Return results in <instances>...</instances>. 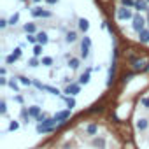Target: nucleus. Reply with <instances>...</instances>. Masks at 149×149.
Wrapping results in <instances>:
<instances>
[{
	"mask_svg": "<svg viewBox=\"0 0 149 149\" xmlns=\"http://www.w3.org/2000/svg\"><path fill=\"white\" fill-rule=\"evenodd\" d=\"M56 123H58V121L54 119V116H53V118H46L42 123H39V126H37V132H39V133H47V132H53Z\"/></svg>",
	"mask_w": 149,
	"mask_h": 149,
	"instance_id": "f257e3e1",
	"label": "nucleus"
},
{
	"mask_svg": "<svg viewBox=\"0 0 149 149\" xmlns=\"http://www.w3.org/2000/svg\"><path fill=\"white\" fill-rule=\"evenodd\" d=\"M133 16H135V14H133V13H132V11L128 9V7H125V6H123V7H118V9H116V18H118L119 21L133 19Z\"/></svg>",
	"mask_w": 149,
	"mask_h": 149,
	"instance_id": "f03ea898",
	"label": "nucleus"
},
{
	"mask_svg": "<svg viewBox=\"0 0 149 149\" xmlns=\"http://www.w3.org/2000/svg\"><path fill=\"white\" fill-rule=\"evenodd\" d=\"M146 23H147V19H146L144 16L135 14V16H133V19H132V28H133L135 32H142V30L146 28Z\"/></svg>",
	"mask_w": 149,
	"mask_h": 149,
	"instance_id": "7ed1b4c3",
	"label": "nucleus"
},
{
	"mask_svg": "<svg viewBox=\"0 0 149 149\" xmlns=\"http://www.w3.org/2000/svg\"><path fill=\"white\" fill-rule=\"evenodd\" d=\"M32 16H33V18H51L53 13L42 9V7H33V9H32Z\"/></svg>",
	"mask_w": 149,
	"mask_h": 149,
	"instance_id": "20e7f679",
	"label": "nucleus"
},
{
	"mask_svg": "<svg viewBox=\"0 0 149 149\" xmlns=\"http://www.w3.org/2000/svg\"><path fill=\"white\" fill-rule=\"evenodd\" d=\"M90 47H91V39L90 37H84L83 39V44H81V56L83 58H88L90 56Z\"/></svg>",
	"mask_w": 149,
	"mask_h": 149,
	"instance_id": "39448f33",
	"label": "nucleus"
},
{
	"mask_svg": "<svg viewBox=\"0 0 149 149\" xmlns=\"http://www.w3.org/2000/svg\"><path fill=\"white\" fill-rule=\"evenodd\" d=\"M130 63H132V67H133V70H142L144 72V61L139 58V56H130Z\"/></svg>",
	"mask_w": 149,
	"mask_h": 149,
	"instance_id": "423d86ee",
	"label": "nucleus"
},
{
	"mask_svg": "<svg viewBox=\"0 0 149 149\" xmlns=\"http://www.w3.org/2000/svg\"><path fill=\"white\" fill-rule=\"evenodd\" d=\"M70 118V109H67V111H58L56 114H54V119L58 121V123H63V121H67Z\"/></svg>",
	"mask_w": 149,
	"mask_h": 149,
	"instance_id": "0eeeda50",
	"label": "nucleus"
},
{
	"mask_svg": "<svg viewBox=\"0 0 149 149\" xmlns=\"http://www.w3.org/2000/svg\"><path fill=\"white\" fill-rule=\"evenodd\" d=\"M79 91H81V84H68L65 88V93L67 95H77Z\"/></svg>",
	"mask_w": 149,
	"mask_h": 149,
	"instance_id": "6e6552de",
	"label": "nucleus"
},
{
	"mask_svg": "<svg viewBox=\"0 0 149 149\" xmlns=\"http://www.w3.org/2000/svg\"><path fill=\"white\" fill-rule=\"evenodd\" d=\"M147 0H137V2H135V9L140 13V11H149V7H147Z\"/></svg>",
	"mask_w": 149,
	"mask_h": 149,
	"instance_id": "1a4fd4ad",
	"label": "nucleus"
},
{
	"mask_svg": "<svg viewBox=\"0 0 149 149\" xmlns=\"http://www.w3.org/2000/svg\"><path fill=\"white\" fill-rule=\"evenodd\" d=\"M139 40L142 42V44H149V30H142V32H139Z\"/></svg>",
	"mask_w": 149,
	"mask_h": 149,
	"instance_id": "9d476101",
	"label": "nucleus"
},
{
	"mask_svg": "<svg viewBox=\"0 0 149 149\" xmlns=\"http://www.w3.org/2000/svg\"><path fill=\"white\" fill-rule=\"evenodd\" d=\"M37 40H39V44L46 46L47 40H49V39H47V33H46V32H39V33H37Z\"/></svg>",
	"mask_w": 149,
	"mask_h": 149,
	"instance_id": "9b49d317",
	"label": "nucleus"
},
{
	"mask_svg": "<svg viewBox=\"0 0 149 149\" xmlns=\"http://www.w3.org/2000/svg\"><path fill=\"white\" fill-rule=\"evenodd\" d=\"M135 126H137V130L139 132H144L146 128H147V119H144V118H140L137 123H135Z\"/></svg>",
	"mask_w": 149,
	"mask_h": 149,
	"instance_id": "f8f14e48",
	"label": "nucleus"
},
{
	"mask_svg": "<svg viewBox=\"0 0 149 149\" xmlns=\"http://www.w3.org/2000/svg\"><path fill=\"white\" fill-rule=\"evenodd\" d=\"M28 111H30V116H32V118H35V119L40 116V107H37V105H32Z\"/></svg>",
	"mask_w": 149,
	"mask_h": 149,
	"instance_id": "ddd939ff",
	"label": "nucleus"
},
{
	"mask_svg": "<svg viewBox=\"0 0 149 149\" xmlns=\"http://www.w3.org/2000/svg\"><path fill=\"white\" fill-rule=\"evenodd\" d=\"M65 40H67V42H76V40H77V33H76V32H67Z\"/></svg>",
	"mask_w": 149,
	"mask_h": 149,
	"instance_id": "4468645a",
	"label": "nucleus"
},
{
	"mask_svg": "<svg viewBox=\"0 0 149 149\" xmlns=\"http://www.w3.org/2000/svg\"><path fill=\"white\" fill-rule=\"evenodd\" d=\"M79 65H81L79 58H70L68 60V67H72V68H79Z\"/></svg>",
	"mask_w": 149,
	"mask_h": 149,
	"instance_id": "2eb2a0df",
	"label": "nucleus"
},
{
	"mask_svg": "<svg viewBox=\"0 0 149 149\" xmlns=\"http://www.w3.org/2000/svg\"><path fill=\"white\" fill-rule=\"evenodd\" d=\"M93 146H95V147H100V149H104V147H105V139H102V137L98 139V137H97V139L93 140Z\"/></svg>",
	"mask_w": 149,
	"mask_h": 149,
	"instance_id": "dca6fc26",
	"label": "nucleus"
},
{
	"mask_svg": "<svg viewBox=\"0 0 149 149\" xmlns=\"http://www.w3.org/2000/svg\"><path fill=\"white\" fill-rule=\"evenodd\" d=\"M88 83H90V72L81 74L79 76V84H88Z\"/></svg>",
	"mask_w": 149,
	"mask_h": 149,
	"instance_id": "f3484780",
	"label": "nucleus"
},
{
	"mask_svg": "<svg viewBox=\"0 0 149 149\" xmlns=\"http://www.w3.org/2000/svg\"><path fill=\"white\" fill-rule=\"evenodd\" d=\"M97 132H98V126H97V125H88V126H86V133H88V135H95Z\"/></svg>",
	"mask_w": 149,
	"mask_h": 149,
	"instance_id": "a211bd4d",
	"label": "nucleus"
},
{
	"mask_svg": "<svg viewBox=\"0 0 149 149\" xmlns=\"http://www.w3.org/2000/svg\"><path fill=\"white\" fill-rule=\"evenodd\" d=\"M18 21H19V14H18V13H16V14H13V16L9 18V25H11V26H16V25H18Z\"/></svg>",
	"mask_w": 149,
	"mask_h": 149,
	"instance_id": "6ab92c4d",
	"label": "nucleus"
},
{
	"mask_svg": "<svg viewBox=\"0 0 149 149\" xmlns=\"http://www.w3.org/2000/svg\"><path fill=\"white\" fill-rule=\"evenodd\" d=\"M35 30H37L35 28V23H26L25 25V32L26 33H35Z\"/></svg>",
	"mask_w": 149,
	"mask_h": 149,
	"instance_id": "aec40b11",
	"label": "nucleus"
},
{
	"mask_svg": "<svg viewBox=\"0 0 149 149\" xmlns=\"http://www.w3.org/2000/svg\"><path fill=\"white\" fill-rule=\"evenodd\" d=\"M79 28H81L83 32H86V30L90 28V23H88V19H79Z\"/></svg>",
	"mask_w": 149,
	"mask_h": 149,
	"instance_id": "412c9836",
	"label": "nucleus"
},
{
	"mask_svg": "<svg viewBox=\"0 0 149 149\" xmlns=\"http://www.w3.org/2000/svg\"><path fill=\"white\" fill-rule=\"evenodd\" d=\"M21 118L28 123V119L32 118V116H30V111H28V109H21Z\"/></svg>",
	"mask_w": 149,
	"mask_h": 149,
	"instance_id": "4be33fe9",
	"label": "nucleus"
},
{
	"mask_svg": "<svg viewBox=\"0 0 149 149\" xmlns=\"http://www.w3.org/2000/svg\"><path fill=\"white\" fill-rule=\"evenodd\" d=\"M33 54H35V56H40V54H42V44H35V47H33Z\"/></svg>",
	"mask_w": 149,
	"mask_h": 149,
	"instance_id": "5701e85b",
	"label": "nucleus"
},
{
	"mask_svg": "<svg viewBox=\"0 0 149 149\" xmlns=\"http://www.w3.org/2000/svg\"><path fill=\"white\" fill-rule=\"evenodd\" d=\"M40 63H42V65H46V67H49V65L53 63V58H51V56H44Z\"/></svg>",
	"mask_w": 149,
	"mask_h": 149,
	"instance_id": "b1692460",
	"label": "nucleus"
},
{
	"mask_svg": "<svg viewBox=\"0 0 149 149\" xmlns=\"http://www.w3.org/2000/svg\"><path fill=\"white\" fill-rule=\"evenodd\" d=\"M135 2H137V0H121V4H123L125 7H130V6L135 7Z\"/></svg>",
	"mask_w": 149,
	"mask_h": 149,
	"instance_id": "393cba45",
	"label": "nucleus"
},
{
	"mask_svg": "<svg viewBox=\"0 0 149 149\" xmlns=\"http://www.w3.org/2000/svg\"><path fill=\"white\" fill-rule=\"evenodd\" d=\"M26 40H28L30 44H35V42H39V40H37V35H32V33H28V37H26Z\"/></svg>",
	"mask_w": 149,
	"mask_h": 149,
	"instance_id": "a878e982",
	"label": "nucleus"
},
{
	"mask_svg": "<svg viewBox=\"0 0 149 149\" xmlns=\"http://www.w3.org/2000/svg\"><path fill=\"white\" fill-rule=\"evenodd\" d=\"M19 128V123L18 121H13L11 125H9V132H14V130H18Z\"/></svg>",
	"mask_w": 149,
	"mask_h": 149,
	"instance_id": "bb28decb",
	"label": "nucleus"
},
{
	"mask_svg": "<svg viewBox=\"0 0 149 149\" xmlns=\"http://www.w3.org/2000/svg\"><path fill=\"white\" fill-rule=\"evenodd\" d=\"M28 65H30V67H37V65H39L37 56H35V58H30V60H28Z\"/></svg>",
	"mask_w": 149,
	"mask_h": 149,
	"instance_id": "cd10ccee",
	"label": "nucleus"
},
{
	"mask_svg": "<svg viewBox=\"0 0 149 149\" xmlns=\"http://www.w3.org/2000/svg\"><path fill=\"white\" fill-rule=\"evenodd\" d=\"M140 104H142L146 109H149V97H144V98H140Z\"/></svg>",
	"mask_w": 149,
	"mask_h": 149,
	"instance_id": "c85d7f7f",
	"label": "nucleus"
},
{
	"mask_svg": "<svg viewBox=\"0 0 149 149\" xmlns=\"http://www.w3.org/2000/svg\"><path fill=\"white\" fill-rule=\"evenodd\" d=\"M6 111H7V105H6V100H2V102H0V112L6 114Z\"/></svg>",
	"mask_w": 149,
	"mask_h": 149,
	"instance_id": "c756f323",
	"label": "nucleus"
},
{
	"mask_svg": "<svg viewBox=\"0 0 149 149\" xmlns=\"http://www.w3.org/2000/svg\"><path fill=\"white\" fill-rule=\"evenodd\" d=\"M19 81H21V84H25V86H30V84H32V81H30L28 77H19Z\"/></svg>",
	"mask_w": 149,
	"mask_h": 149,
	"instance_id": "7c9ffc66",
	"label": "nucleus"
},
{
	"mask_svg": "<svg viewBox=\"0 0 149 149\" xmlns=\"http://www.w3.org/2000/svg\"><path fill=\"white\" fill-rule=\"evenodd\" d=\"M67 105H68V109L76 107V100H74V98H67Z\"/></svg>",
	"mask_w": 149,
	"mask_h": 149,
	"instance_id": "2f4dec72",
	"label": "nucleus"
},
{
	"mask_svg": "<svg viewBox=\"0 0 149 149\" xmlns=\"http://www.w3.org/2000/svg\"><path fill=\"white\" fill-rule=\"evenodd\" d=\"M13 56H14V58H16V60H18V58H19V56H21V49H19V47H16V49H14V51H13Z\"/></svg>",
	"mask_w": 149,
	"mask_h": 149,
	"instance_id": "473e14b6",
	"label": "nucleus"
},
{
	"mask_svg": "<svg viewBox=\"0 0 149 149\" xmlns=\"http://www.w3.org/2000/svg\"><path fill=\"white\" fill-rule=\"evenodd\" d=\"M7 25H9V19H0V28H2V30H4Z\"/></svg>",
	"mask_w": 149,
	"mask_h": 149,
	"instance_id": "72a5a7b5",
	"label": "nucleus"
},
{
	"mask_svg": "<svg viewBox=\"0 0 149 149\" xmlns=\"http://www.w3.org/2000/svg\"><path fill=\"white\" fill-rule=\"evenodd\" d=\"M6 61H7V63L11 65V63H14V61H16V58H14V56L11 54V56H7V58H6Z\"/></svg>",
	"mask_w": 149,
	"mask_h": 149,
	"instance_id": "f704fd0d",
	"label": "nucleus"
},
{
	"mask_svg": "<svg viewBox=\"0 0 149 149\" xmlns=\"http://www.w3.org/2000/svg\"><path fill=\"white\" fill-rule=\"evenodd\" d=\"M9 86H11L14 91H18V84H16V81H9Z\"/></svg>",
	"mask_w": 149,
	"mask_h": 149,
	"instance_id": "c9c22d12",
	"label": "nucleus"
},
{
	"mask_svg": "<svg viewBox=\"0 0 149 149\" xmlns=\"http://www.w3.org/2000/svg\"><path fill=\"white\" fill-rule=\"evenodd\" d=\"M0 84H2V86H6V84H9V83H7V79H6L4 76H2V77H0Z\"/></svg>",
	"mask_w": 149,
	"mask_h": 149,
	"instance_id": "e433bc0d",
	"label": "nucleus"
},
{
	"mask_svg": "<svg viewBox=\"0 0 149 149\" xmlns=\"http://www.w3.org/2000/svg\"><path fill=\"white\" fill-rule=\"evenodd\" d=\"M16 102H19V104H21V102H23V97H21V95H18V97H16Z\"/></svg>",
	"mask_w": 149,
	"mask_h": 149,
	"instance_id": "4c0bfd02",
	"label": "nucleus"
},
{
	"mask_svg": "<svg viewBox=\"0 0 149 149\" xmlns=\"http://www.w3.org/2000/svg\"><path fill=\"white\" fill-rule=\"evenodd\" d=\"M46 2H47V4H51V6H53V4H56V2H58V0H46Z\"/></svg>",
	"mask_w": 149,
	"mask_h": 149,
	"instance_id": "58836bf2",
	"label": "nucleus"
},
{
	"mask_svg": "<svg viewBox=\"0 0 149 149\" xmlns=\"http://www.w3.org/2000/svg\"><path fill=\"white\" fill-rule=\"evenodd\" d=\"M149 70V61H147V65H146V68H144V72H147Z\"/></svg>",
	"mask_w": 149,
	"mask_h": 149,
	"instance_id": "ea45409f",
	"label": "nucleus"
},
{
	"mask_svg": "<svg viewBox=\"0 0 149 149\" xmlns=\"http://www.w3.org/2000/svg\"><path fill=\"white\" fill-rule=\"evenodd\" d=\"M147 25H149V16H147Z\"/></svg>",
	"mask_w": 149,
	"mask_h": 149,
	"instance_id": "a19ab883",
	"label": "nucleus"
},
{
	"mask_svg": "<svg viewBox=\"0 0 149 149\" xmlns=\"http://www.w3.org/2000/svg\"><path fill=\"white\" fill-rule=\"evenodd\" d=\"M33 2H40V0H33Z\"/></svg>",
	"mask_w": 149,
	"mask_h": 149,
	"instance_id": "79ce46f5",
	"label": "nucleus"
},
{
	"mask_svg": "<svg viewBox=\"0 0 149 149\" xmlns=\"http://www.w3.org/2000/svg\"><path fill=\"white\" fill-rule=\"evenodd\" d=\"M147 2H149V0H147Z\"/></svg>",
	"mask_w": 149,
	"mask_h": 149,
	"instance_id": "37998d69",
	"label": "nucleus"
}]
</instances>
